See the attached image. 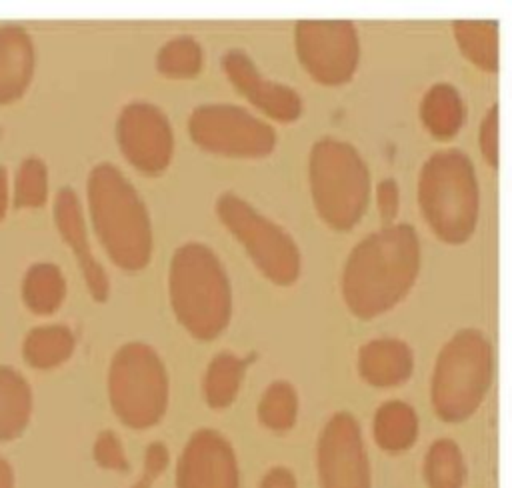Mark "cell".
Segmentation results:
<instances>
[{
  "label": "cell",
  "mask_w": 512,
  "mask_h": 488,
  "mask_svg": "<svg viewBox=\"0 0 512 488\" xmlns=\"http://www.w3.org/2000/svg\"><path fill=\"white\" fill-rule=\"evenodd\" d=\"M478 144L484 160L498 166V106H490L478 132Z\"/></svg>",
  "instance_id": "obj_30"
},
{
  "label": "cell",
  "mask_w": 512,
  "mask_h": 488,
  "mask_svg": "<svg viewBox=\"0 0 512 488\" xmlns=\"http://www.w3.org/2000/svg\"><path fill=\"white\" fill-rule=\"evenodd\" d=\"M48 198V168L42 158L28 156L20 162L14 180V206L38 208Z\"/></svg>",
  "instance_id": "obj_28"
},
{
  "label": "cell",
  "mask_w": 512,
  "mask_h": 488,
  "mask_svg": "<svg viewBox=\"0 0 512 488\" xmlns=\"http://www.w3.org/2000/svg\"><path fill=\"white\" fill-rule=\"evenodd\" d=\"M190 140L208 154L264 158L276 146L274 128L236 104H200L188 116Z\"/></svg>",
  "instance_id": "obj_9"
},
{
  "label": "cell",
  "mask_w": 512,
  "mask_h": 488,
  "mask_svg": "<svg viewBox=\"0 0 512 488\" xmlns=\"http://www.w3.org/2000/svg\"><path fill=\"white\" fill-rule=\"evenodd\" d=\"M420 270V242L410 224H390L362 238L342 270V298L350 314L376 318L412 290Z\"/></svg>",
  "instance_id": "obj_1"
},
{
  "label": "cell",
  "mask_w": 512,
  "mask_h": 488,
  "mask_svg": "<svg viewBox=\"0 0 512 488\" xmlns=\"http://www.w3.org/2000/svg\"><path fill=\"white\" fill-rule=\"evenodd\" d=\"M26 306L36 314H52L66 296V280L52 262L32 264L22 282Z\"/></svg>",
  "instance_id": "obj_23"
},
{
  "label": "cell",
  "mask_w": 512,
  "mask_h": 488,
  "mask_svg": "<svg viewBox=\"0 0 512 488\" xmlns=\"http://www.w3.org/2000/svg\"><path fill=\"white\" fill-rule=\"evenodd\" d=\"M94 460L108 470L124 472L128 468V458L120 438L112 430H104L98 434L94 442Z\"/></svg>",
  "instance_id": "obj_29"
},
{
  "label": "cell",
  "mask_w": 512,
  "mask_h": 488,
  "mask_svg": "<svg viewBox=\"0 0 512 488\" xmlns=\"http://www.w3.org/2000/svg\"><path fill=\"white\" fill-rule=\"evenodd\" d=\"M298 416V392L296 388L286 380L272 382L258 404V418L260 422L274 430L284 432L290 430Z\"/></svg>",
  "instance_id": "obj_27"
},
{
  "label": "cell",
  "mask_w": 512,
  "mask_h": 488,
  "mask_svg": "<svg viewBox=\"0 0 512 488\" xmlns=\"http://www.w3.org/2000/svg\"><path fill=\"white\" fill-rule=\"evenodd\" d=\"M54 222H56V228H58L62 240L68 244V248L72 250V254L76 258L92 298L98 302H104L110 292V282H108L106 270L100 266V262L96 260V256L90 248L84 212H82L78 194L70 186L60 188L56 194Z\"/></svg>",
  "instance_id": "obj_15"
},
{
  "label": "cell",
  "mask_w": 512,
  "mask_h": 488,
  "mask_svg": "<svg viewBox=\"0 0 512 488\" xmlns=\"http://www.w3.org/2000/svg\"><path fill=\"white\" fill-rule=\"evenodd\" d=\"M92 228L108 258L122 270L136 272L152 258V222L132 182L110 162L92 166L86 178Z\"/></svg>",
  "instance_id": "obj_2"
},
{
  "label": "cell",
  "mask_w": 512,
  "mask_h": 488,
  "mask_svg": "<svg viewBox=\"0 0 512 488\" xmlns=\"http://www.w3.org/2000/svg\"><path fill=\"white\" fill-rule=\"evenodd\" d=\"M244 366L246 362L232 352H220L210 360L202 380V394L208 406L224 410L236 400L242 386Z\"/></svg>",
  "instance_id": "obj_21"
},
{
  "label": "cell",
  "mask_w": 512,
  "mask_h": 488,
  "mask_svg": "<svg viewBox=\"0 0 512 488\" xmlns=\"http://www.w3.org/2000/svg\"><path fill=\"white\" fill-rule=\"evenodd\" d=\"M32 392L20 372L0 366V442L16 438L28 424Z\"/></svg>",
  "instance_id": "obj_19"
},
{
  "label": "cell",
  "mask_w": 512,
  "mask_h": 488,
  "mask_svg": "<svg viewBox=\"0 0 512 488\" xmlns=\"http://www.w3.org/2000/svg\"><path fill=\"white\" fill-rule=\"evenodd\" d=\"M214 210L266 280L278 286H290L298 280L302 254L288 230L236 192H222L216 198Z\"/></svg>",
  "instance_id": "obj_8"
},
{
  "label": "cell",
  "mask_w": 512,
  "mask_h": 488,
  "mask_svg": "<svg viewBox=\"0 0 512 488\" xmlns=\"http://www.w3.org/2000/svg\"><path fill=\"white\" fill-rule=\"evenodd\" d=\"M260 488H296V480L288 468H272L262 478Z\"/></svg>",
  "instance_id": "obj_33"
},
{
  "label": "cell",
  "mask_w": 512,
  "mask_h": 488,
  "mask_svg": "<svg viewBox=\"0 0 512 488\" xmlns=\"http://www.w3.org/2000/svg\"><path fill=\"white\" fill-rule=\"evenodd\" d=\"M74 350V336L66 326L34 328L22 346L24 358L34 368H54L68 360Z\"/></svg>",
  "instance_id": "obj_24"
},
{
  "label": "cell",
  "mask_w": 512,
  "mask_h": 488,
  "mask_svg": "<svg viewBox=\"0 0 512 488\" xmlns=\"http://www.w3.org/2000/svg\"><path fill=\"white\" fill-rule=\"evenodd\" d=\"M178 488H240L238 460L230 442L216 430L194 432L180 456Z\"/></svg>",
  "instance_id": "obj_13"
},
{
  "label": "cell",
  "mask_w": 512,
  "mask_h": 488,
  "mask_svg": "<svg viewBox=\"0 0 512 488\" xmlns=\"http://www.w3.org/2000/svg\"><path fill=\"white\" fill-rule=\"evenodd\" d=\"M414 368L412 348L396 338H376L358 352V370L364 382L378 388L404 384Z\"/></svg>",
  "instance_id": "obj_17"
},
{
  "label": "cell",
  "mask_w": 512,
  "mask_h": 488,
  "mask_svg": "<svg viewBox=\"0 0 512 488\" xmlns=\"http://www.w3.org/2000/svg\"><path fill=\"white\" fill-rule=\"evenodd\" d=\"M8 210V172L0 166V222L4 220Z\"/></svg>",
  "instance_id": "obj_34"
},
{
  "label": "cell",
  "mask_w": 512,
  "mask_h": 488,
  "mask_svg": "<svg viewBox=\"0 0 512 488\" xmlns=\"http://www.w3.org/2000/svg\"><path fill=\"white\" fill-rule=\"evenodd\" d=\"M322 488H370V464L358 420L348 412L334 414L316 448Z\"/></svg>",
  "instance_id": "obj_12"
},
{
  "label": "cell",
  "mask_w": 512,
  "mask_h": 488,
  "mask_svg": "<svg viewBox=\"0 0 512 488\" xmlns=\"http://www.w3.org/2000/svg\"><path fill=\"white\" fill-rule=\"evenodd\" d=\"M494 374L490 340L474 328L456 332L440 350L430 384V400L446 422L470 418L484 402Z\"/></svg>",
  "instance_id": "obj_6"
},
{
  "label": "cell",
  "mask_w": 512,
  "mask_h": 488,
  "mask_svg": "<svg viewBox=\"0 0 512 488\" xmlns=\"http://www.w3.org/2000/svg\"><path fill=\"white\" fill-rule=\"evenodd\" d=\"M424 476L428 488H462L466 480V464L458 444L450 438L436 440L424 460Z\"/></svg>",
  "instance_id": "obj_25"
},
{
  "label": "cell",
  "mask_w": 512,
  "mask_h": 488,
  "mask_svg": "<svg viewBox=\"0 0 512 488\" xmlns=\"http://www.w3.org/2000/svg\"><path fill=\"white\" fill-rule=\"evenodd\" d=\"M36 52L30 34L16 24L0 26V104L24 96L34 76Z\"/></svg>",
  "instance_id": "obj_16"
},
{
  "label": "cell",
  "mask_w": 512,
  "mask_h": 488,
  "mask_svg": "<svg viewBox=\"0 0 512 488\" xmlns=\"http://www.w3.org/2000/svg\"><path fill=\"white\" fill-rule=\"evenodd\" d=\"M294 46L302 68L324 86L346 84L360 62L358 30L348 20H300Z\"/></svg>",
  "instance_id": "obj_10"
},
{
  "label": "cell",
  "mask_w": 512,
  "mask_h": 488,
  "mask_svg": "<svg viewBox=\"0 0 512 488\" xmlns=\"http://www.w3.org/2000/svg\"><path fill=\"white\" fill-rule=\"evenodd\" d=\"M168 298L180 326L196 340L218 338L232 316L228 274L202 242L176 248L168 266Z\"/></svg>",
  "instance_id": "obj_3"
},
{
  "label": "cell",
  "mask_w": 512,
  "mask_h": 488,
  "mask_svg": "<svg viewBox=\"0 0 512 488\" xmlns=\"http://www.w3.org/2000/svg\"><path fill=\"white\" fill-rule=\"evenodd\" d=\"M204 64L202 46L192 36H174L162 44L156 54V70L174 80H186L200 74Z\"/></svg>",
  "instance_id": "obj_26"
},
{
  "label": "cell",
  "mask_w": 512,
  "mask_h": 488,
  "mask_svg": "<svg viewBox=\"0 0 512 488\" xmlns=\"http://www.w3.org/2000/svg\"><path fill=\"white\" fill-rule=\"evenodd\" d=\"M222 70L232 86L268 118L282 124L300 118L304 110L300 94L288 84L264 78L244 50H228L222 56Z\"/></svg>",
  "instance_id": "obj_14"
},
{
  "label": "cell",
  "mask_w": 512,
  "mask_h": 488,
  "mask_svg": "<svg viewBox=\"0 0 512 488\" xmlns=\"http://www.w3.org/2000/svg\"><path fill=\"white\" fill-rule=\"evenodd\" d=\"M308 184L316 214L338 232L354 228L370 200V170L346 140L320 138L308 156Z\"/></svg>",
  "instance_id": "obj_5"
},
{
  "label": "cell",
  "mask_w": 512,
  "mask_h": 488,
  "mask_svg": "<svg viewBox=\"0 0 512 488\" xmlns=\"http://www.w3.org/2000/svg\"><path fill=\"white\" fill-rule=\"evenodd\" d=\"M418 436V416L414 408L402 400H390L376 410L374 440L382 450L402 452L414 444Z\"/></svg>",
  "instance_id": "obj_20"
},
{
  "label": "cell",
  "mask_w": 512,
  "mask_h": 488,
  "mask_svg": "<svg viewBox=\"0 0 512 488\" xmlns=\"http://www.w3.org/2000/svg\"><path fill=\"white\" fill-rule=\"evenodd\" d=\"M456 44L466 60L484 72L498 70V26L480 20H458L452 24Z\"/></svg>",
  "instance_id": "obj_22"
},
{
  "label": "cell",
  "mask_w": 512,
  "mask_h": 488,
  "mask_svg": "<svg viewBox=\"0 0 512 488\" xmlns=\"http://www.w3.org/2000/svg\"><path fill=\"white\" fill-rule=\"evenodd\" d=\"M464 100L452 84L440 82L426 90L420 102V120L424 128L440 140L454 138L464 124Z\"/></svg>",
  "instance_id": "obj_18"
},
{
  "label": "cell",
  "mask_w": 512,
  "mask_h": 488,
  "mask_svg": "<svg viewBox=\"0 0 512 488\" xmlns=\"http://www.w3.org/2000/svg\"><path fill=\"white\" fill-rule=\"evenodd\" d=\"M418 206L442 242H466L480 214V188L470 156L456 148L428 156L418 174Z\"/></svg>",
  "instance_id": "obj_4"
},
{
  "label": "cell",
  "mask_w": 512,
  "mask_h": 488,
  "mask_svg": "<svg viewBox=\"0 0 512 488\" xmlns=\"http://www.w3.org/2000/svg\"><path fill=\"white\" fill-rule=\"evenodd\" d=\"M116 142L126 162L148 176L162 174L174 158L172 124L152 102H130L120 110Z\"/></svg>",
  "instance_id": "obj_11"
},
{
  "label": "cell",
  "mask_w": 512,
  "mask_h": 488,
  "mask_svg": "<svg viewBox=\"0 0 512 488\" xmlns=\"http://www.w3.org/2000/svg\"><path fill=\"white\" fill-rule=\"evenodd\" d=\"M376 204L382 226L394 224L400 210V190L394 178H382L376 186Z\"/></svg>",
  "instance_id": "obj_31"
},
{
  "label": "cell",
  "mask_w": 512,
  "mask_h": 488,
  "mask_svg": "<svg viewBox=\"0 0 512 488\" xmlns=\"http://www.w3.org/2000/svg\"><path fill=\"white\" fill-rule=\"evenodd\" d=\"M168 462H170L168 448L162 442H152L144 454V474L134 484V488H150L152 480L158 478L166 470Z\"/></svg>",
  "instance_id": "obj_32"
},
{
  "label": "cell",
  "mask_w": 512,
  "mask_h": 488,
  "mask_svg": "<svg viewBox=\"0 0 512 488\" xmlns=\"http://www.w3.org/2000/svg\"><path fill=\"white\" fill-rule=\"evenodd\" d=\"M0 488H12V470L8 462L0 458Z\"/></svg>",
  "instance_id": "obj_35"
},
{
  "label": "cell",
  "mask_w": 512,
  "mask_h": 488,
  "mask_svg": "<svg viewBox=\"0 0 512 488\" xmlns=\"http://www.w3.org/2000/svg\"><path fill=\"white\" fill-rule=\"evenodd\" d=\"M170 382L158 352L144 342L120 346L108 370V398L122 424L152 428L168 408Z\"/></svg>",
  "instance_id": "obj_7"
}]
</instances>
